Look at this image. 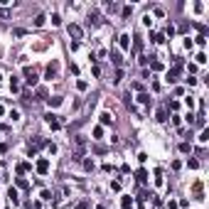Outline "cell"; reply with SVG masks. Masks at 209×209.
<instances>
[{
    "label": "cell",
    "instance_id": "cell-1",
    "mask_svg": "<svg viewBox=\"0 0 209 209\" xmlns=\"http://www.w3.org/2000/svg\"><path fill=\"white\" fill-rule=\"evenodd\" d=\"M180 71H182V59H177L175 62L172 69H167V81H177V76H180Z\"/></svg>",
    "mask_w": 209,
    "mask_h": 209
},
{
    "label": "cell",
    "instance_id": "cell-2",
    "mask_svg": "<svg viewBox=\"0 0 209 209\" xmlns=\"http://www.w3.org/2000/svg\"><path fill=\"white\" fill-rule=\"evenodd\" d=\"M57 118H59V116H54V113H47V116H44V121L49 123V128H52V131H59V128H62V123H59Z\"/></svg>",
    "mask_w": 209,
    "mask_h": 209
},
{
    "label": "cell",
    "instance_id": "cell-3",
    "mask_svg": "<svg viewBox=\"0 0 209 209\" xmlns=\"http://www.w3.org/2000/svg\"><path fill=\"white\" fill-rule=\"evenodd\" d=\"M67 30H69V37H74V42H79V39H81V35H84V30H81L79 25H69Z\"/></svg>",
    "mask_w": 209,
    "mask_h": 209
},
{
    "label": "cell",
    "instance_id": "cell-4",
    "mask_svg": "<svg viewBox=\"0 0 209 209\" xmlns=\"http://www.w3.org/2000/svg\"><path fill=\"white\" fill-rule=\"evenodd\" d=\"M25 76H27V79H25V84H27V86H35V84H37V74L30 69V67H25Z\"/></svg>",
    "mask_w": 209,
    "mask_h": 209
},
{
    "label": "cell",
    "instance_id": "cell-5",
    "mask_svg": "<svg viewBox=\"0 0 209 209\" xmlns=\"http://www.w3.org/2000/svg\"><path fill=\"white\" fill-rule=\"evenodd\" d=\"M37 172H39V175H47V172H49V160H47V158L37 160Z\"/></svg>",
    "mask_w": 209,
    "mask_h": 209
},
{
    "label": "cell",
    "instance_id": "cell-6",
    "mask_svg": "<svg viewBox=\"0 0 209 209\" xmlns=\"http://www.w3.org/2000/svg\"><path fill=\"white\" fill-rule=\"evenodd\" d=\"M7 197H10V202H12V204H17V202H20V197H17V189H15V187H10V189H7Z\"/></svg>",
    "mask_w": 209,
    "mask_h": 209
},
{
    "label": "cell",
    "instance_id": "cell-7",
    "mask_svg": "<svg viewBox=\"0 0 209 209\" xmlns=\"http://www.w3.org/2000/svg\"><path fill=\"white\" fill-rule=\"evenodd\" d=\"M101 123H104V126H111V123H113V113H108V111L101 113Z\"/></svg>",
    "mask_w": 209,
    "mask_h": 209
},
{
    "label": "cell",
    "instance_id": "cell-8",
    "mask_svg": "<svg viewBox=\"0 0 209 209\" xmlns=\"http://www.w3.org/2000/svg\"><path fill=\"white\" fill-rule=\"evenodd\" d=\"M158 121H160V123H165V121H167V108H165V106H162V108H158Z\"/></svg>",
    "mask_w": 209,
    "mask_h": 209
},
{
    "label": "cell",
    "instance_id": "cell-9",
    "mask_svg": "<svg viewBox=\"0 0 209 209\" xmlns=\"http://www.w3.org/2000/svg\"><path fill=\"white\" fill-rule=\"evenodd\" d=\"M30 170H32L30 162H20V165H17V172H20V175H22V172H30Z\"/></svg>",
    "mask_w": 209,
    "mask_h": 209
},
{
    "label": "cell",
    "instance_id": "cell-10",
    "mask_svg": "<svg viewBox=\"0 0 209 209\" xmlns=\"http://www.w3.org/2000/svg\"><path fill=\"white\" fill-rule=\"evenodd\" d=\"M136 180H138L140 185H143V182H148V172H145V170H138V172H136Z\"/></svg>",
    "mask_w": 209,
    "mask_h": 209
},
{
    "label": "cell",
    "instance_id": "cell-11",
    "mask_svg": "<svg viewBox=\"0 0 209 209\" xmlns=\"http://www.w3.org/2000/svg\"><path fill=\"white\" fill-rule=\"evenodd\" d=\"M131 47V37L128 35H121V49H128Z\"/></svg>",
    "mask_w": 209,
    "mask_h": 209
},
{
    "label": "cell",
    "instance_id": "cell-12",
    "mask_svg": "<svg viewBox=\"0 0 209 209\" xmlns=\"http://www.w3.org/2000/svg\"><path fill=\"white\" fill-rule=\"evenodd\" d=\"M111 59H113V64H116V67H121V64H123V57H121L118 52H113V54H111Z\"/></svg>",
    "mask_w": 209,
    "mask_h": 209
},
{
    "label": "cell",
    "instance_id": "cell-13",
    "mask_svg": "<svg viewBox=\"0 0 209 209\" xmlns=\"http://www.w3.org/2000/svg\"><path fill=\"white\" fill-rule=\"evenodd\" d=\"M54 74H57V64H49L47 67V79H54Z\"/></svg>",
    "mask_w": 209,
    "mask_h": 209
},
{
    "label": "cell",
    "instance_id": "cell-14",
    "mask_svg": "<svg viewBox=\"0 0 209 209\" xmlns=\"http://www.w3.org/2000/svg\"><path fill=\"white\" fill-rule=\"evenodd\" d=\"M133 49H136V52H140V49H143V37H136V42H133Z\"/></svg>",
    "mask_w": 209,
    "mask_h": 209
},
{
    "label": "cell",
    "instance_id": "cell-15",
    "mask_svg": "<svg viewBox=\"0 0 209 209\" xmlns=\"http://www.w3.org/2000/svg\"><path fill=\"white\" fill-rule=\"evenodd\" d=\"M47 101H49V106H52V108H57V106L62 104V99H59V96H54V99H47Z\"/></svg>",
    "mask_w": 209,
    "mask_h": 209
},
{
    "label": "cell",
    "instance_id": "cell-16",
    "mask_svg": "<svg viewBox=\"0 0 209 209\" xmlns=\"http://www.w3.org/2000/svg\"><path fill=\"white\" fill-rule=\"evenodd\" d=\"M150 39H153V42H155V44H160V42H162V39H165V37H162V35H158V32H153V35H150Z\"/></svg>",
    "mask_w": 209,
    "mask_h": 209
},
{
    "label": "cell",
    "instance_id": "cell-17",
    "mask_svg": "<svg viewBox=\"0 0 209 209\" xmlns=\"http://www.w3.org/2000/svg\"><path fill=\"white\" fill-rule=\"evenodd\" d=\"M189 150H192L189 143H180V153H189Z\"/></svg>",
    "mask_w": 209,
    "mask_h": 209
},
{
    "label": "cell",
    "instance_id": "cell-18",
    "mask_svg": "<svg viewBox=\"0 0 209 209\" xmlns=\"http://www.w3.org/2000/svg\"><path fill=\"white\" fill-rule=\"evenodd\" d=\"M44 20H47L44 15H37V17H35V25H37V27H42V25H44Z\"/></svg>",
    "mask_w": 209,
    "mask_h": 209
},
{
    "label": "cell",
    "instance_id": "cell-19",
    "mask_svg": "<svg viewBox=\"0 0 209 209\" xmlns=\"http://www.w3.org/2000/svg\"><path fill=\"white\" fill-rule=\"evenodd\" d=\"M10 89H12V91H15V94H17V91H20V84H17V79H12V81H10Z\"/></svg>",
    "mask_w": 209,
    "mask_h": 209
},
{
    "label": "cell",
    "instance_id": "cell-20",
    "mask_svg": "<svg viewBox=\"0 0 209 209\" xmlns=\"http://www.w3.org/2000/svg\"><path fill=\"white\" fill-rule=\"evenodd\" d=\"M138 101H140V104H150V96H148V94H140Z\"/></svg>",
    "mask_w": 209,
    "mask_h": 209
},
{
    "label": "cell",
    "instance_id": "cell-21",
    "mask_svg": "<svg viewBox=\"0 0 209 209\" xmlns=\"http://www.w3.org/2000/svg\"><path fill=\"white\" fill-rule=\"evenodd\" d=\"M47 153H49V155H54V153H57V145H54V143H49V145H47Z\"/></svg>",
    "mask_w": 209,
    "mask_h": 209
},
{
    "label": "cell",
    "instance_id": "cell-22",
    "mask_svg": "<svg viewBox=\"0 0 209 209\" xmlns=\"http://www.w3.org/2000/svg\"><path fill=\"white\" fill-rule=\"evenodd\" d=\"M131 204H133V199H131V197H123V209H128Z\"/></svg>",
    "mask_w": 209,
    "mask_h": 209
},
{
    "label": "cell",
    "instance_id": "cell-23",
    "mask_svg": "<svg viewBox=\"0 0 209 209\" xmlns=\"http://www.w3.org/2000/svg\"><path fill=\"white\" fill-rule=\"evenodd\" d=\"M131 12H133V7H131V5H126V7H123V17H128Z\"/></svg>",
    "mask_w": 209,
    "mask_h": 209
},
{
    "label": "cell",
    "instance_id": "cell-24",
    "mask_svg": "<svg viewBox=\"0 0 209 209\" xmlns=\"http://www.w3.org/2000/svg\"><path fill=\"white\" fill-rule=\"evenodd\" d=\"M89 22H99V12H91L89 15Z\"/></svg>",
    "mask_w": 209,
    "mask_h": 209
},
{
    "label": "cell",
    "instance_id": "cell-25",
    "mask_svg": "<svg viewBox=\"0 0 209 209\" xmlns=\"http://www.w3.org/2000/svg\"><path fill=\"white\" fill-rule=\"evenodd\" d=\"M84 167L86 170H94V160H84Z\"/></svg>",
    "mask_w": 209,
    "mask_h": 209
},
{
    "label": "cell",
    "instance_id": "cell-26",
    "mask_svg": "<svg viewBox=\"0 0 209 209\" xmlns=\"http://www.w3.org/2000/svg\"><path fill=\"white\" fill-rule=\"evenodd\" d=\"M42 199H52V192L49 189H42Z\"/></svg>",
    "mask_w": 209,
    "mask_h": 209
},
{
    "label": "cell",
    "instance_id": "cell-27",
    "mask_svg": "<svg viewBox=\"0 0 209 209\" xmlns=\"http://www.w3.org/2000/svg\"><path fill=\"white\" fill-rule=\"evenodd\" d=\"M199 140H202V143H207V140H209V133H207V131H202V136H199Z\"/></svg>",
    "mask_w": 209,
    "mask_h": 209
},
{
    "label": "cell",
    "instance_id": "cell-28",
    "mask_svg": "<svg viewBox=\"0 0 209 209\" xmlns=\"http://www.w3.org/2000/svg\"><path fill=\"white\" fill-rule=\"evenodd\" d=\"M2 17H5V10H0V20H2Z\"/></svg>",
    "mask_w": 209,
    "mask_h": 209
},
{
    "label": "cell",
    "instance_id": "cell-29",
    "mask_svg": "<svg viewBox=\"0 0 209 209\" xmlns=\"http://www.w3.org/2000/svg\"><path fill=\"white\" fill-rule=\"evenodd\" d=\"M96 209H106V207H96Z\"/></svg>",
    "mask_w": 209,
    "mask_h": 209
},
{
    "label": "cell",
    "instance_id": "cell-30",
    "mask_svg": "<svg viewBox=\"0 0 209 209\" xmlns=\"http://www.w3.org/2000/svg\"><path fill=\"white\" fill-rule=\"evenodd\" d=\"M0 81H2V74H0Z\"/></svg>",
    "mask_w": 209,
    "mask_h": 209
}]
</instances>
